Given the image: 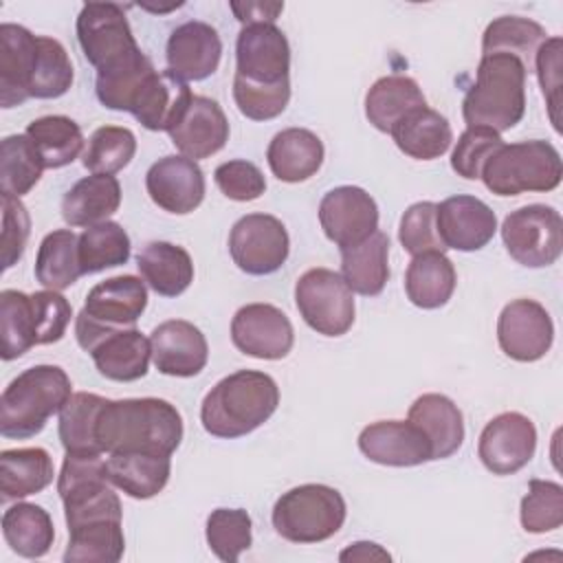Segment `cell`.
Returning a JSON list of instances; mask_svg holds the SVG:
<instances>
[{
    "label": "cell",
    "mask_w": 563,
    "mask_h": 563,
    "mask_svg": "<svg viewBox=\"0 0 563 563\" xmlns=\"http://www.w3.org/2000/svg\"><path fill=\"white\" fill-rule=\"evenodd\" d=\"M37 336L40 332L33 297L22 290L4 288L0 292V356L4 361L22 356L33 345H40Z\"/></svg>",
    "instance_id": "obj_39"
},
{
    "label": "cell",
    "mask_w": 563,
    "mask_h": 563,
    "mask_svg": "<svg viewBox=\"0 0 563 563\" xmlns=\"http://www.w3.org/2000/svg\"><path fill=\"white\" fill-rule=\"evenodd\" d=\"M167 70L180 81H202L216 73L222 57L218 31L200 20L176 26L167 40Z\"/></svg>",
    "instance_id": "obj_22"
},
{
    "label": "cell",
    "mask_w": 563,
    "mask_h": 563,
    "mask_svg": "<svg viewBox=\"0 0 563 563\" xmlns=\"http://www.w3.org/2000/svg\"><path fill=\"white\" fill-rule=\"evenodd\" d=\"M435 211H438V205L424 200V202L411 205L402 213L398 240L407 253L420 255V253H429V251H438V253L446 251V246L442 244V240L438 235Z\"/></svg>",
    "instance_id": "obj_52"
},
{
    "label": "cell",
    "mask_w": 563,
    "mask_h": 563,
    "mask_svg": "<svg viewBox=\"0 0 563 563\" xmlns=\"http://www.w3.org/2000/svg\"><path fill=\"white\" fill-rule=\"evenodd\" d=\"M435 222L442 244L464 253L484 249L497 231L495 211L475 196H451L442 200Z\"/></svg>",
    "instance_id": "obj_20"
},
{
    "label": "cell",
    "mask_w": 563,
    "mask_h": 563,
    "mask_svg": "<svg viewBox=\"0 0 563 563\" xmlns=\"http://www.w3.org/2000/svg\"><path fill=\"white\" fill-rule=\"evenodd\" d=\"M183 440V418L163 398H123L103 402L97 420L101 453L143 451L172 455Z\"/></svg>",
    "instance_id": "obj_1"
},
{
    "label": "cell",
    "mask_w": 563,
    "mask_h": 563,
    "mask_svg": "<svg viewBox=\"0 0 563 563\" xmlns=\"http://www.w3.org/2000/svg\"><path fill=\"white\" fill-rule=\"evenodd\" d=\"M2 534L15 554L40 559L51 550L55 528L51 515L42 506L18 501L2 515Z\"/></svg>",
    "instance_id": "obj_36"
},
{
    "label": "cell",
    "mask_w": 563,
    "mask_h": 563,
    "mask_svg": "<svg viewBox=\"0 0 563 563\" xmlns=\"http://www.w3.org/2000/svg\"><path fill=\"white\" fill-rule=\"evenodd\" d=\"M205 534L211 552L220 561L233 563L251 548V517L242 508H216L207 517Z\"/></svg>",
    "instance_id": "obj_48"
},
{
    "label": "cell",
    "mask_w": 563,
    "mask_h": 563,
    "mask_svg": "<svg viewBox=\"0 0 563 563\" xmlns=\"http://www.w3.org/2000/svg\"><path fill=\"white\" fill-rule=\"evenodd\" d=\"M37 64V35L20 24H0V106L13 108L31 99Z\"/></svg>",
    "instance_id": "obj_23"
},
{
    "label": "cell",
    "mask_w": 563,
    "mask_h": 563,
    "mask_svg": "<svg viewBox=\"0 0 563 563\" xmlns=\"http://www.w3.org/2000/svg\"><path fill=\"white\" fill-rule=\"evenodd\" d=\"M66 563H117L125 552L121 521H95L68 530Z\"/></svg>",
    "instance_id": "obj_43"
},
{
    "label": "cell",
    "mask_w": 563,
    "mask_h": 563,
    "mask_svg": "<svg viewBox=\"0 0 563 563\" xmlns=\"http://www.w3.org/2000/svg\"><path fill=\"white\" fill-rule=\"evenodd\" d=\"M319 222L330 242L347 249L378 231V207L365 189L341 185L321 198Z\"/></svg>",
    "instance_id": "obj_13"
},
{
    "label": "cell",
    "mask_w": 563,
    "mask_h": 563,
    "mask_svg": "<svg viewBox=\"0 0 563 563\" xmlns=\"http://www.w3.org/2000/svg\"><path fill=\"white\" fill-rule=\"evenodd\" d=\"M521 526L526 532L543 534L563 523V486L548 479H530L521 499Z\"/></svg>",
    "instance_id": "obj_49"
},
{
    "label": "cell",
    "mask_w": 563,
    "mask_h": 563,
    "mask_svg": "<svg viewBox=\"0 0 563 563\" xmlns=\"http://www.w3.org/2000/svg\"><path fill=\"white\" fill-rule=\"evenodd\" d=\"M152 361L161 374L189 378L205 369L209 345L205 334L185 319H169L150 334Z\"/></svg>",
    "instance_id": "obj_21"
},
{
    "label": "cell",
    "mask_w": 563,
    "mask_h": 563,
    "mask_svg": "<svg viewBox=\"0 0 563 563\" xmlns=\"http://www.w3.org/2000/svg\"><path fill=\"white\" fill-rule=\"evenodd\" d=\"M145 189L163 211L185 216L200 207L205 198V176L196 161L187 156L158 158L145 174Z\"/></svg>",
    "instance_id": "obj_19"
},
{
    "label": "cell",
    "mask_w": 563,
    "mask_h": 563,
    "mask_svg": "<svg viewBox=\"0 0 563 563\" xmlns=\"http://www.w3.org/2000/svg\"><path fill=\"white\" fill-rule=\"evenodd\" d=\"M130 260V235L119 222L103 220L79 235V266L84 275L121 266Z\"/></svg>",
    "instance_id": "obj_44"
},
{
    "label": "cell",
    "mask_w": 563,
    "mask_h": 563,
    "mask_svg": "<svg viewBox=\"0 0 563 563\" xmlns=\"http://www.w3.org/2000/svg\"><path fill=\"white\" fill-rule=\"evenodd\" d=\"M77 40L97 73L117 70L143 53L123 9L114 2H86L77 18Z\"/></svg>",
    "instance_id": "obj_7"
},
{
    "label": "cell",
    "mask_w": 563,
    "mask_h": 563,
    "mask_svg": "<svg viewBox=\"0 0 563 563\" xmlns=\"http://www.w3.org/2000/svg\"><path fill=\"white\" fill-rule=\"evenodd\" d=\"M347 508L343 495L325 484H301L284 493L273 506V528L292 543H319L334 537Z\"/></svg>",
    "instance_id": "obj_6"
},
{
    "label": "cell",
    "mask_w": 563,
    "mask_h": 563,
    "mask_svg": "<svg viewBox=\"0 0 563 563\" xmlns=\"http://www.w3.org/2000/svg\"><path fill=\"white\" fill-rule=\"evenodd\" d=\"M554 325L548 310L534 299H515L504 306L497 319L501 352L519 363H532L548 354Z\"/></svg>",
    "instance_id": "obj_15"
},
{
    "label": "cell",
    "mask_w": 563,
    "mask_h": 563,
    "mask_svg": "<svg viewBox=\"0 0 563 563\" xmlns=\"http://www.w3.org/2000/svg\"><path fill=\"white\" fill-rule=\"evenodd\" d=\"M33 306H35V314H37V341L40 345H48V343H57L64 334L66 328L70 323L73 317V308L66 301L64 295H59L57 290H40L33 292Z\"/></svg>",
    "instance_id": "obj_54"
},
{
    "label": "cell",
    "mask_w": 563,
    "mask_h": 563,
    "mask_svg": "<svg viewBox=\"0 0 563 563\" xmlns=\"http://www.w3.org/2000/svg\"><path fill=\"white\" fill-rule=\"evenodd\" d=\"M537 429L532 420L519 411L495 416L479 433L477 455L495 475H512L521 471L534 455Z\"/></svg>",
    "instance_id": "obj_14"
},
{
    "label": "cell",
    "mask_w": 563,
    "mask_h": 563,
    "mask_svg": "<svg viewBox=\"0 0 563 563\" xmlns=\"http://www.w3.org/2000/svg\"><path fill=\"white\" fill-rule=\"evenodd\" d=\"M361 453L383 466H418L433 460L429 438L409 420H378L358 435Z\"/></svg>",
    "instance_id": "obj_18"
},
{
    "label": "cell",
    "mask_w": 563,
    "mask_h": 563,
    "mask_svg": "<svg viewBox=\"0 0 563 563\" xmlns=\"http://www.w3.org/2000/svg\"><path fill=\"white\" fill-rule=\"evenodd\" d=\"M191 99L194 95L185 81L169 70H156L143 86L130 114L152 132H169L183 119Z\"/></svg>",
    "instance_id": "obj_25"
},
{
    "label": "cell",
    "mask_w": 563,
    "mask_h": 563,
    "mask_svg": "<svg viewBox=\"0 0 563 563\" xmlns=\"http://www.w3.org/2000/svg\"><path fill=\"white\" fill-rule=\"evenodd\" d=\"M106 462L110 482L134 499H150L158 495L165 488L172 471L169 455L143 451L110 453Z\"/></svg>",
    "instance_id": "obj_30"
},
{
    "label": "cell",
    "mask_w": 563,
    "mask_h": 563,
    "mask_svg": "<svg viewBox=\"0 0 563 563\" xmlns=\"http://www.w3.org/2000/svg\"><path fill=\"white\" fill-rule=\"evenodd\" d=\"M233 99L238 110L253 121H268L279 117L290 99V79L275 86H255L233 77Z\"/></svg>",
    "instance_id": "obj_51"
},
{
    "label": "cell",
    "mask_w": 563,
    "mask_h": 563,
    "mask_svg": "<svg viewBox=\"0 0 563 563\" xmlns=\"http://www.w3.org/2000/svg\"><path fill=\"white\" fill-rule=\"evenodd\" d=\"M213 180L227 198L238 202L257 200L266 191V180L260 167L242 158L218 165L213 172Z\"/></svg>",
    "instance_id": "obj_53"
},
{
    "label": "cell",
    "mask_w": 563,
    "mask_h": 563,
    "mask_svg": "<svg viewBox=\"0 0 563 563\" xmlns=\"http://www.w3.org/2000/svg\"><path fill=\"white\" fill-rule=\"evenodd\" d=\"M53 460L46 449H7L0 453L2 501L22 499L44 490L53 482Z\"/></svg>",
    "instance_id": "obj_34"
},
{
    "label": "cell",
    "mask_w": 563,
    "mask_h": 563,
    "mask_svg": "<svg viewBox=\"0 0 563 563\" xmlns=\"http://www.w3.org/2000/svg\"><path fill=\"white\" fill-rule=\"evenodd\" d=\"M44 161L26 134H11L0 145V187L4 196L20 198L29 194L42 172Z\"/></svg>",
    "instance_id": "obj_42"
},
{
    "label": "cell",
    "mask_w": 563,
    "mask_h": 563,
    "mask_svg": "<svg viewBox=\"0 0 563 563\" xmlns=\"http://www.w3.org/2000/svg\"><path fill=\"white\" fill-rule=\"evenodd\" d=\"M79 235L70 229H57L40 242L35 257V277L48 290H64L81 277Z\"/></svg>",
    "instance_id": "obj_38"
},
{
    "label": "cell",
    "mask_w": 563,
    "mask_h": 563,
    "mask_svg": "<svg viewBox=\"0 0 563 563\" xmlns=\"http://www.w3.org/2000/svg\"><path fill=\"white\" fill-rule=\"evenodd\" d=\"M180 156L191 161L209 158L229 141V121L218 101L194 95L183 119L167 132Z\"/></svg>",
    "instance_id": "obj_24"
},
{
    "label": "cell",
    "mask_w": 563,
    "mask_h": 563,
    "mask_svg": "<svg viewBox=\"0 0 563 563\" xmlns=\"http://www.w3.org/2000/svg\"><path fill=\"white\" fill-rule=\"evenodd\" d=\"M279 405L277 383L257 369H238L218 380L200 405V420L216 438H242L262 427Z\"/></svg>",
    "instance_id": "obj_2"
},
{
    "label": "cell",
    "mask_w": 563,
    "mask_h": 563,
    "mask_svg": "<svg viewBox=\"0 0 563 563\" xmlns=\"http://www.w3.org/2000/svg\"><path fill=\"white\" fill-rule=\"evenodd\" d=\"M235 77L255 86L290 79V46L275 24H246L235 42Z\"/></svg>",
    "instance_id": "obj_12"
},
{
    "label": "cell",
    "mask_w": 563,
    "mask_h": 563,
    "mask_svg": "<svg viewBox=\"0 0 563 563\" xmlns=\"http://www.w3.org/2000/svg\"><path fill=\"white\" fill-rule=\"evenodd\" d=\"M561 46H563L561 37H548L534 55V70L550 108V121L554 123L556 132L561 130L559 117H556L559 90H561Z\"/></svg>",
    "instance_id": "obj_56"
},
{
    "label": "cell",
    "mask_w": 563,
    "mask_h": 563,
    "mask_svg": "<svg viewBox=\"0 0 563 563\" xmlns=\"http://www.w3.org/2000/svg\"><path fill=\"white\" fill-rule=\"evenodd\" d=\"M121 205V185L114 176L92 174L77 180L62 198V218L70 227H92L108 220Z\"/></svg>",
    "instance_id": "obj_28"
},
{
    "label": "cell",
    "mask_w": 563,
    "mask_h": 563,
    "mask_svg": "<svg viewBox=\"0 0 563 563\" xmlns=\"http://www.w3.org/2000/svg\"><path fill=\"white\" fill-rule=\"evenodd\" d=\"M389 559H391L389 552L372 541H356L339 554V561H343V563H352V561L367 563V561H389Z\"/></svg>",
    "instance_id": "obj_58"
},
{
    "label": "cell",
    "mask_w": 563,
    "mask_h": 563,
    "mask_svg": "<svg viewBox=\"0 0 563 563\" xmlns=\"http://www.w3.org/2000/svg\"><path fill=\"white\" fill-rule=\"evenodd\" d=\"M147 306V288L134 275L110 277L90 288L81 312L75 319L77 341L119 328H134Z\"/></svg>",
    "instance_id": "obj_10"
},
{
    "label": "cell",
    "mask_w": 563,
    "mask_h": 563,
    "mask_svg": "<svg viewBox=\"0 0 563 563\" xmlns=\"http://www.w3.org/2000/svg\"><path fill=\"white\" fill-rule=\"evenodd\" d=\"M233 345L253 358H284L295 343L290 319L271 303H246L231 321Z\"/></svg>",
    "instance_id": "obj_16"
},
{
    "label": "cell",
    "mask_w": 563,
    "mask_h": 563,
    "mask_svg": "<svg viewBox=\"0 0 563 563\" xmlns=\"http://www.w3.org/2000/svg\"><path fill=\"white\" fill-rule=\"evenodd\" d=\"M31 231L26 207L20 198L2 194V268H11L24 253Z\"/></svg>",
    "instance_id": "obj_55"
},
{
    "label": "cell",
    "mask_w": 563,
    "mask_h": 563,
    "mask_svg": "<svg viewBox=\"0 0 563 563\" xmlns=\"http://www.w3.org/2000/svg\"><path fill=\"white\" fill-rule=\"evenodd\" d=\"M235 18L246 24H275L277 15L284 11V2H231L229 4Z\"/></svg>",
    "instance_id": "obj_57"
},
{
    "label": "cell",
    "mask_w": 563,
    "mask_h": 563,
    "mask_svg": "<svg viewBox=\"0 0 563 563\" xmlns=\"http://www.w3.org/2000/svg\"><path fill=\"white\" fill-rule=\"evenodd\" d=\"M526 66L512 55H482L475 84L462 101L466 125L497 134L515 128L526 112Z\"/></svg>",
    "instance_id": "obj_3"
},
{
    "label": "cell",
    "mask_w": 563,
    "mask_h": 563,
    "mask_svg": "<svg viewBox=\"0 0 563 563\" xmlns=\"http://www.w3.org/2000/svg\"><path fill=\"white\" fill-rule=\"evenodd\" d=\"M266 161L275 178L284 183H301L319 172L323 163V143L306 128H286L268 143Z\"/></svg>",
    "instance_id": "obj_26"
},
{
    "label": "cell",
    "mask_w": 563,
    "mask_h": 563,
    "mask_svg": "<svg viewBox=\"0 0 563 563\" xmlns=\"http://www.w3.org/2000/svg\"><path fill=\"white\" fill-rule=\"evenodd\" d=\"M40 152L46 169L70 165L84 150L81 128L64 114H48L31 121L24 132Z\"/></svg>",
    "instance_id": "obj_40"
},
{
    "label": "cell",
    "mask_w": 563,
    "mask_h": 563,
    "mask_svg": "<svg viewBox=\"0 0 563 563\" xmlns=\"http://www.w3.org/2000/svg\"><path fill=\"white\" fill-rule=\"evenodd\" d=\"M73 84V64L66 48L53 40L37 35V64L31 81V99H57Z\"/></svg>",
    "instance_id": "obj_47"
},
{
    "label": "cell",
    "mask_w": 563,
    "mask_h": 563,
    "mask_svg": "<svg viewBox=\"0 0 563 563\" xmlns=\"http://www.w3.org/2000/svg\"><path fill=\"white\" fill-rule=\"evenodd\" d=\"M288 231L275 216L249 213L229 233V253L246 275H271L288 260Z\"/></svg>",
    "instance_id": "obj_11"
},
{
    "label": "cell",
    "mask_w": 563,
    "mask_h": 563,
    "mask_svg": "<svg viewBox=\"0 0 563 563\" xmlns=\"http://www.w3.org/2000/svg\"><path fill=\"white\" fill-rule=\"evenodd\" d=\"M545 40L548 33L539 22L519 15H501L486 26L482 35V55H512L521 59L530 73L534 68V55Z\"/></svg>",
    "instance_id": "obj_37"
},
{
    "label": "cell",
    "mask_w": 563,
    "mask_h": 563,
    "mask_svg": "<svg viewBox=\"0 0 563 563\" xmlns=\"http://www.w3.org/2000/svg\"><path fill=\"white\" fill-rule=\"evenodd\" d=\"M301 319L323 336H341L354 323V295L341 273L310 268L295 284Z\"/></svg>",
    "instance_id": "obj_8"
},
{
    "label": "cell",
    "mask_w": 563,
    "mask_h": 563,
    "mask_svg": "<svg viewBox=\"0 0 563 563\" xmlns=\"http://www.w3.org/2000/svg\"><path fill=\"white\" fill-rule=\"evenodd\" d=\"M136 152V136L132 130L121 125L97 128L84 152V167L92 174H117L121 172Z\"/></svg>",
    "instance_id": "obj_46"
},
{
    "label": "cell",
    "mask_w": 563,
    "mask_h": 563,
    "mask_svg": "<svg viewBox=\"0 0 563 563\" xmlns=\"http://www.w3.org/2000/svg\"><path fill=\"white\" fill-rule=\"evenodd\" d=\"M504 145L501 136L488 128H466L462 136L457 139L453 154H451V167L457 176L466 180L482 178V169L486 161Z\"/></svg>",
    "instance_id": "obj_50"
},
{
    "label": "cell",
    "mask_w": 563,
    "mask_h": 563,
    "mask_svg": "<svg viewBox=\"0 0 563 563\" xmlns=\"http://www.w3.org/2000/svg\"><path fill=\"white\" fill-rule=\"evenodd\" d=\"M79 347L92 356L101 376L117 383H132L143 378L152 361L150 339L143 336L136 328L97 332L79 341Z\"/></svg>",
    "instance_id": "obj_17"
},
{
    "label": "cell",
    "mask_w": 563,
    "mask_h": 563,
    "mask_svg": "<svg viewBox=\"0 0 563 563\" xmlns=\"http://www.w3.org/2000/svg\"><path fill=\"white\" fill-rule=\"evenodd\" d=\"M422 106H427V99L416 79L407 75L380 77L365 95V117L376 130L387 134L398 121Z\"/></svg>",
    "instance_id": "obj_33"
},
{
    "label": "cell",
    "mask_w": 563,
    "mask_h": 563,
    "mask_svg": "<svg viewBox=\"0 0 563 563\" xmlns=\"http://www.w3.org/2000/svg\"><path fill=\"white\" fill-rule=\"evenodd\" d=\"M154 73L156 68L145 53H141L136 59L128 62L117 70L97 73V81H95L97 99L101 101V106L110 110L132 112L143 86Z\"/></svg>",
    "instance_id": "obj_45"
},
{
    "label": "cell",
    "mask_w": 563,
    "mask_h": 563,
    "mask_svg": "<svg viewBox=\"0 0 563 563\" xmlns=\"http://www.w3.org/2000/svg\"><path fill=\"white\" fill-rule=\"evenodd\" d=\"M501 240L510 257L521 266H550L563 251L561 213L548 205H526L510 211L501 224Z\"/></svg>",
    "instance_id": "obj_9"
},
{
    "label": "cell",
    "mask_w": 563,
    "mask_h": 563,
    "mask_svg": "<svg viewBox=\"0 0 563 563\" xmlns=\"http://www.w3.org/2000/svg\"><path fill=\"white\" fill-rule=\"evenodd\" d=\"M407 420L422 429L433 449V460L451 457L464 442V418L444 394H422L409 407Z\"/></svg>",
    "instance_id": "obj_27"
},
{
    "label": "cell",
    "mask_w": 563,
    "mask_h": 563,
    "mask_svg": "<svg viewBox=\"0 0 563 563\" xmlns=\"http://www.w3.org/2000/svg\"><path fill=\"white\" fill-rule=\"evenodd\" d=\"M73 396L68 374L57 365H33L18 374L0 398V433L11 440L37 435Z\"/></svg>",
    "instance_id": "obj_4"
},
{
    "label": "cell",
    "mask_w": 563,
    "mask_h": 563,
    "mask_svg": "<svg viewBox=\"0 0 563 563\" xmlns=\"http://www.w3.org/2000/svg\"><path fill=\"white\" fill-rule=\"evenodd\" d=\"M563 165L556 147L539 139L504 143L482 169V180L495 196L552 191L559 187Z\"/></svg>",
    "instance_id": "obj_5"
},
{
    "label": "cell",
    "mask_w": 563,
    "mask_h": 563,
    "mask_svg": "<svg viewBox=\"0 0 563 563\" xmlns=\"http://www.w3.org/2000/svg\"><path fill=\"white\" fill-rule=\"evenodd\" d=\"M106 398L77 391L59 411V440L66 453H101L97 444V420Z\"/></svg>",
    "instance_id": "obj_41"
},
{
    "label": "cell",
    "mask_w": 563,
    "mask_h": 563,
    "mask_svg": "<svg viewBox=\"0 0 563 563\" xmlns=\"http://www.w3.org/2000/svg\"><path fill=\"white\" fill-rule=\"evenodd\" d=\"M389 134L394 136L400 152L418 161L440 158L451 147L453 141V132L446 117L431 110L429 106L409 112L402 121L394 125Z\"/></svg>",
    "instance_id": "obj_35"
},
{
    "label": "cell",
    "mask_w": 563,
    "mask_h": 563,
    "mask_svg": "<svg viewBox=\"0 0 563 563\" xmlns=\"http://www.w3.org/2000/svg\"><path fill=\"white\" fill-rule=\"evenodd\" d=\"M455 284L453 262L438 251L413 255L405 273L407 299L422 310L442 308L451 299Z\"/></svg>",
    "instance_id": "obj_31"
},
{
    "label": "cell",
    "mask_w": 563,
    "mask_h": 563,
    "mask_svg": "<svg viewBox=\"0 0 563 563\" xmlns=\"http://www.w3.org/2000/svg\"><path fill=\"white\" fill-rule=\"evenodd\" d=\"M389 238L383 231H374L361 244L341 249V277L352 292L376 297L383 292L389 279Z\"/></svg>",
    "instance_id": "obj_32"
},
{
    "label": "cell",
    "mask_w": 563,
    "mask_h": 563,
    "mask_svg": "<svg viewBox=\"0 0 563 563\" xmlns=\"http://www.w3.org/2000/svg\"><path fill=\"white\" fill-rule=\"evenodd\" d=\"M143 282L163 297L183 295L194 282V262L189 253L172 242H150L136 255Z\"/></svg>",
    "instance_id": "obj_29"
}]
</instances>
